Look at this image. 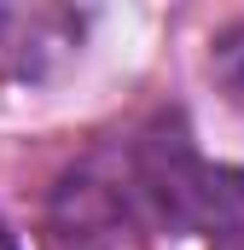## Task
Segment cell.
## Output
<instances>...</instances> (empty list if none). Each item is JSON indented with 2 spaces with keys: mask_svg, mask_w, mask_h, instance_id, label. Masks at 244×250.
<instances>
[{
  "mask_svg": "<svg viewBox=\"0 0 244 250\" xmlns=\"http://www.w3.org/2000/svg\"><path fill=\"white\" fill-rule=\"evenodd\" d=\"M134 209L169 233H209L215 245L244 239V169L198 151L181 117H157L122 151Z\"/></svg>",
  "mask_w": 244,
  "mask_h": 250,
  "instance_id": "obj_1",
  "label": "cell"
},
{
  "mask_svg": "<svg viewBox=\"0 0 244 250\" xmlns=\"http://www.w3.org/2000/svg\"><path fill=\"white\" fill-rule=\"evenodd\" d=\"M140 221L122 157H87L47 198V245L53 250H111Z\"/></svg>",
  "mask_w": 244,
  "mask_h": 250,
  "instance_id": "obj_2",
  "label": "cell"
},
{
  "mask_svg": "<svg viewBox=\"0 0 244 250\" xmlns=\"http://www.w3.org/2000/svg\"><path fill=\"white\" fill-rule=\"evenodd\" d=\"M221 250H244V239H227V245H221Z\"/></svg>",
  "mask_w": 244,
  "mask_h": 250,
  "instance_id": "obj_6",
  "label": "cell"
},
{
  "mask_svg": "<svg viewBox=\"0 0 244 250\" xmlns=\"http://www.w3.org/2000/svg\"><path fill=\"white\" fill-rule=\"evenodd\" d=\"M81 41V18L64 6H0V76L41 82Z\"/></svg>",
  "mask_w": 244,
  "mask_h": 250,
  "instance_id": "obj_3",
  "label": "cell"
},
{
  "mask_svg": "<svg viewBox=\"0 0 244 250\" xmlns=\"http://www.w3.org/2000/svg\"><path fill=\"white\" fill-rule=\"evenodd\" d=\"M0 250H18V239L6 233V221H0Z\"/></svg>",
  "mask_w": 244,
  "mask_h": 250,
  "instance_id": "obj_5",
  "label": "cell"
},
{
  "mask_svg": "<svg viewBox=\"0 0 244 250\" xmlns=\"http://www.w3.org/2000/svg\"><path fill=\"white\" fill-rule=\"evenodd\" d=\"M209 70H215V82L227 87V99L244 105V18L227 23V29L209 41Z\"/></svg>",
  "mask_w": 244,
  "mask_h": 250,
  "instance_id": "obj_4",
  "label": "cell"
}]
</instances>
